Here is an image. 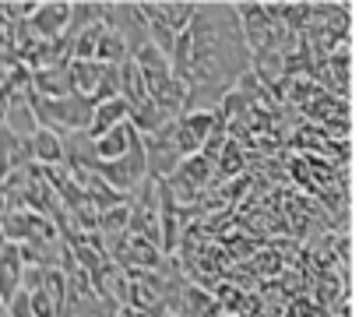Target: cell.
<instances>
[{
    "label": "cell",
    "instance_id": "cell-6",
    "mask_svg": "<svg viewBox=\"0 0 359 317\" xmlns=\"http://www.w3.org/2000/svg\"><path fill=\"white\" fill-rule=\"evenodd\" d=\"M194 15H197V4H187V0H169V4H162V18H166V25H169L173 35L187 32L190 22H194Z\"/></svg>",
    "mask_w": 359,
    "mask_h": 317
},
{
    "label": "cell",
    "instance_id": "cell-5",
    "mask_svg": "<svg viewBox=\"0 0 359 317\" xmlns=\"http://www.w3.org/2000/svg\"><path fill=\"white\" fill-rule=\"evenodd\" d=\"M22 275H25V261L18 243H4L0 247V303H8L22 289Z\"/></svg>",
    "mask_w": 359,
    "mask_h": 317
},
{
    "label": "cell",
    "instance_id": "cell-4",
    "mask_svg": "<svg viewBox=\"0 0 359 317\" xmlns=\"http://www.w3.org/2000/svg\"><path fill=\"white\" fill-rule=\"evenodd\" d=\"M134 141H137V131H134L131 124H117L113 131H106L102 138L88 141V145H92V158H95V166H99V163H113V158H120Z\"/></svg>",
    "mask_w": 359,
    "mask_h": 317
},
{
    "label": "cell",
    "instance_id": "cell-2",
    "mask_svg": "<svg viewBox=\"0 0 359 317\" xmlns=\"http://www.w3.org/2000/svg\"><path fill=\"white\" fill-rule=\"evenodd\" d=\"M25 152H28V163H35V166H60L64 163V138L46 131V127H35L25 138Z\"/></svg>",
    "mask_w": 359,
    "mask_h": 317
},
{
    "label": "cell",
    "instance_id": "cell-3",
    "mask_svg": "<svg viewBox=\"0 0 359 317\" xmlns=\"http://www.w3.org/2000/svg\"><path fill=\"white\" fill-rule=\"evenodd\" d=\"M127 117H131V106H127L124 99L95 102V106H92V120H88V127H85V138L95 141V138H102L106 131H113L117 124H127Z\"/></svg>",
    "mask_w": 359,
    "mask_h": 317
},
{
    "label": "cell",
    "instance_id": "cell-1",
    "mask_svg": "<svg viewBox=\"0 0 359 317\" xmlns=\"http://www.w3.org/2000/svg\"><path fill=\"white\" fill-rule=\"evenodd\" d=\"M92 173L106 184V187H113L120 197H124V194H134V190L148 180V163H144L141 138H137L120 158H113V163H99Z\"/></svg>",
    "mask_w": 359,
    "mask_h": 317
},
{
    "label": "cell",
    "instance_id": "cell-7",
    "mask_svg": "<svg viewBox=\"0 0 359 317\" xmlns=\"http://www.w3.org/2000/svg\"><path fill=\"white\" fill-rule=\"evenodd\" d=\"M4 307H8V317H35V314H32V307H28V296H25L22 289H18Z\"/></svg>",
    "mask_w": 359,
    "mask_h": 317
}]
</instances>
